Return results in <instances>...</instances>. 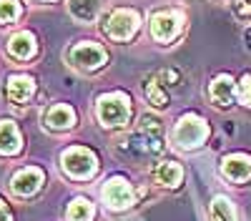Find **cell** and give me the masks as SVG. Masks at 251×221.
<instances>
[{
    "mask_svg": "<svg viewBox=\"0 0 251 221\" xmlns=\"http://www.w3.org/2000/svg\"><path fill=\"white\" fill-rule=\"evenodd\" d=\"M131 100L128 96L123 93H111V96H103L98 100V118L103 126H111V128H118V126H126L131 118Z\"/></svg>",
    "mask_w": 251,
    "mask_h": 221,
    "instance_id": "cell-1",
    "label": "cell"
},
{
    "mask_svg": "<svg viewBox=\"0 0 251 221\" xmlns=\"http://www.w3.org/2000/svg\"><path fill=\"white\" fill-rule=\"evenodd\" d=\"M131 144L136 151L141 153H158L163 148V131H161V123L153 118V116H143L141 118V126L133 131L131 136Z\"/></svg>",
    "mask_w": 251,
    "mask_h": 221,
    "instance_id": "cell-2",
    "label": "cell"
},
{
    "mask_svg": "<svg viewBox=\"0 0 251 221\" xmlns=\"http://www.w3.org/2000/svg\"><path fill=\"white\" fill-rule=\"evenodd\" d=\"M206 136H208V126H206V121L199 118V116H183L178 121V126H176V133H174L176 144L181 148H196V146H201L206 141Z\"/></svg>",
    "mask_w": 251,
    "mask_h": 221,
    "instance_id": "cell-3",
    "label": "cell"
},
{
    "mask_svg": "<svg viewBox=\"0 0 251 221\" xmlns=\"http://www.w3.org/2000/svg\"><path fill=\"white\" fill-rule=\"evenodd\" d=\"M63 169H66L73 178H88V176L96 173L98 161H96L93 151L75 146V148H68L63 153Z\"/></svg>",
    "mask_w": 251,
    "mask_h": 221,
    "instance_id": "cell-4",
    "label": "cell"
},
{
    "mask_svg": "<svg viewBox=\"0 0 251 221\" xmlns=\"http://www.w3.org/2000/svg\"><path fill=\"white\" fill-rule=\"evenodd\" d=\"M138 28V13L136 10H128V8H123V10H116L111 18H108V23H106V30L113 40H128Z\"/></svg>",
    "mask_w": 251,
    "mask_h": 221,
    "instance_id": "cell-5",
    "label": "cell"
},
{
    "mask_svg": "<svg viewBox=\"0 0 251 221\" xmlns=\"http://www.w3.org/2000/svg\"><path fill=\"white\" fill-rule=\"evenodd\" d=\"M181 23H183V15L176 13V10H166V13H156L151 18V33L156 40H161V43H169V40H174L181 30Z\"/></svg>",
    "mask_w": 251,
    "mask_h": 221,
    "instance_id": "cell-6",
    "label": "cell"
},
{
    "mask_svg": "<svg viewBox=\"0 0 251 221\" xmlns=\"http://www.w3.org/2000/svg\"><path fill=\"white\" fill-rule=\"evenodd\" d=\"M106 50H103L100 46L91 43V40H86V43H78L73 50H71V63H75L78 68L83 71H93V68H100L103 63H106Z\"/></svg>",
    "mask_w": 251,
    "mask_h": 221,
    "instance_id": "cell-7",
    "label": "cell"
},
{
    "mask_svg": "<svg viewBox=\"0 0 251 221\" xmlns=\"http://www.w3.org/2000/svg\"><path fill=\"white\" fill-rule=\"evenodd\" d=\"M103 198L111 209H128L133 204V189L128 186V181L123 178H111L106 189H103Z\"/></svg>",
    "mask_w": 251,
    "mask_h": 221,
    "instance_id": "cell-8",
    "label": "cell"
},
{
    "mask_svg": "<svg viewBox=\"0 0 251 221\" xmlns=\"http://www.w3.org/2000/svg\"><path fill=\"white\" fill-rule=\"evenodd\" d=\"M221 173L228 181H246L251 176V158L244 153H234V156H226L221 161Z\"/></svg>",
    "mask_w": 251,
    "mask_h": 221,
    "instance_id": "cell-9",
    "label": "cell"
},
{
    "mask_svg": "<svg viewBox=\"0 0 251 221\" xmlns=\"http://www.w3.org/2000/svg\"><path fill=\"white\" fill-rule=\"evenodd\" d=\"M40 184H43V171H38V169H23L13 176V191L18 196L35 194L40 189Z\"/></svg>",
    "mask_w": 251,
    "mask_h": 221,
    "instance_id": "cell-10",
    "label": "cell"
},
{
    "mask_svg": "<svg viewBox=\"0 0 251 221\" xmlns=\"http://www.w3.org/2000/svg\"><path fill=\"white\" fill-rule=\"evenodd\" d=\"M8 53H10L13 58H18V60L33 58V55H35V38H33V33H28V30L15 33V35L10 38V43H8Z\"/></svg>",
    "mask_w": 251,
    "mask_h": 221,
    "instance_id": "cell-11",
    "label": "cell"
},
{
    "mask_svg": "<svg viewBox=\"0 0 251 221\" xmlns=\"http://www.w3.org/2000/svg\"><path fill=\"white\" fill-rule=\"evenodd\" d=\"M33 91H35V83H33V78H28V75H13L10 80H8V98L13 100V103H25V100L33 96Z\"/></svg>",
    "mask_w": 251,
    "mask_h": 221,
    "instance_id": "cell-12",
    "label": "cell"
},
{
    "mask_svg": "<svg viewBox=\"0 0 251 221\" xmlns=\"http://www.w3.org/2000/svg\"><path fill=\"white\" fill-rule=\"evenodd\" d=\"M234 96H236V88H234L231 75H219L211 83V98L216 106H231Z\"/></svg>",
    "mask_w": 251,
    "mask_h": 221,
    "instance_id": "cell-13",
    "label": "cell"
},
{
    "mask_svg": "<svg viewBox=\"0 0 251 221\" xmlns=\"http://www.w3.org/2000/svg\"><path fill=\"white\" fill-rule=\"evenodd\" d=\"M75 123V113L71 106H53L48 113H46V126L48 128H55V131H66Z\"/></svg>",
    "mask_w": 251,
    "mask_h": 221,
    "instance_id": "cell-14",
    "label": "cell"
},
{
    "mask_svg": "<svg viewBox=\"0 0 251 221\" xmlns=\"http://www.w3.org/2000/svg\"><path fill=\"white\" fill-rule=\"evenodd\" d=\"M18 151H20V133H18L15 123L3 121V123H0V153L13 156Z\"/></svg>",
    "mask_w": 251,
    "mask_h": 221,
    "instance_id": "cell-15",
    "label": "cell"
},
{
    "mask_svg": "<svg viewBox=\"0 0 251 221\" xmlns=\"http://www.w3.org/2000/svg\"><path fill=\"white\" fill-rule=\"evenodd\" d=\"M153 176H156V181L161 186H178L181 184V178H183V171H181V166L178 164H174V161H163V164H158L156 166V171H153Z\"/></svg>",
    "mask_w": 251,
    "mask_h": 221,
    "instance_id": "cell-16",
    "label": "cell"
},
{
    "mask_svg": "<svg viewBox=\"0 0 251 221\" xmlns=\"http://www.w3.org/2000/svg\"><path fill=\"white\" fill-rule=\"evenodd\" d=\"M68 8L75 20H86L88 23L98 13V0H68Z\"/></svg>",
    "mask_w": 251,
    "mask_h": 221,
    "instance_id": "cell-17",
    "label": "cell"
},
{
    "mask_svg": "<svg viewBox=\"0 0 251 221\" xmlns=\"http://www.w3.org/2000/svg\"><path fill=\"white\" fill-rule=\"evenodd\" d=\"M93 219V204L88 198H75L68 206V221H91Z\"/></svg>",
    "mask_w": 251,
    "mask_h": 221,
    "instance_id": "cell-18",
    "label": "cell"
},
{
    "mask_svg": "<svg viewBox=\"0 0 251 221\" xmlns=\"http://www.w3.org/2000/svg\"><path fill=\"white\" fill-rule=\"evenodd\" d=\"M211 221H236L231 201L224 198V196H216L214 204H211Z\"/></svg>",
    "mask_w": 251,
    "mask_h": 221,
    "instance_id": "cell-19",
    "label": "cell"
},
{
    "mask_svg": "<svg viewBox=\"0 0 251 221\" xmlns=\"http://www.w3.org/2000/svg\"><path fill=\"white\" fill-rule=\"evenodd\" d=\"M146 96H149V100L156 106V108H163L166 103H169V98H166V93L161 91V83L156 78H151L149 83H146Z\"/></svg>",
    "mask_w": 251,
    "mask_h": 221,
    "instance_id": "cell-20",
    "label": "cell"
},
{
    "mask_svg": "<svg viewBox=\"0 0 251 221\" xmlns=\"http://www.w3.org/2000/svg\"><path fill=\"white\" fill-rule=\"evenodd\" d=\"M18 15H20L18 0H0V23H13Z\"/></svg>",
    "mask_w": 251,
    "mask_h": 221,
    "instance_id": "cell-21",
    "label": "cell"
},
{
    "mask_svg": "<svg viewBox=\"0 0 251 221\" xmlns=\"http://www.w3.org/2000/svg\"><path fill=\"white\" fill-rule=\"evenodd\" d=\"M239 98H241V103L251 108V75H244L241 78V83H239Z\"/></svg>",
    "mask_w": 251,
    "mask_h": 221,
    "instance_id": "cell-22",
    "label": "cell"
},
{
    "mask_svg": "<svg viewBox=\"0 0 251 221\" xmlns=\"http://www.w3.org/2000/svg\"><path fill=\"white\" fill-rule=\"evenodd\" d=\"M234 10L241 15V18H251V0H239L234 5Z\"/></svg>",
    "mask_w": 251,
    "mask_h": 221,
    "instance_id": "cell-23",
    "label": "cell"
},
{
    "mask_svg": "<svg viewBox=\"0 0 251 221\" xmlns=\"http://www.w3.org/2000/svg\"><path fill=\"white\" fill-rule=\"evenodd\" d=\"M0 221H10V214H8V209H5L3 201H0Z\"/></svg>",
    "mask_w": 251,
    "mask_h": 221,
    "instance_id": "cell-24",
    "label": "cell"
}]
</instances>
